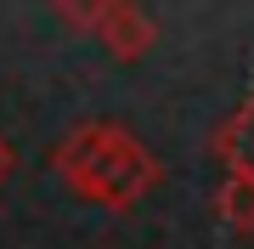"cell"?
<instances>
[{"label": "cell", "mask_w": 254, "mask_h": 249, "mask_svg": "<svg viewBox=\"0 0 254 249\" xmlns=\"http://www.w3.org/2000/svg\"><path fill=\"white\" fill-rule=\"evenodd\" d=\"M51 170L68 181V193L108 204V210H130L147 187L158 181V159L141 148L130 130L119 125H79L51 148Z\"/></svg>", "instance_id": "obj_1"}, {"label": "cell", "mask_w": 254, "mask_h": 249, "mask_svg": "<svg viewBox=\"0 0 254 249\" xmlns=\"http://www.w3.org/2000/svg\"><path fill=\"white\" fill-rule=\"evenodd\" d=\"M91 34L119 57V63H136V57H147V46L158 40V28H153V17H147L141 6H130V0H102L91 11Z\"/></svg>", "instance_id": "obj_2"}, {"label": "cell", "mask_w": 254, "mask_h": 249, "mask_svg": "<svg viewBox=\"0 0 254 249\" xmlns=\"http://www.w3.org/2000/svg\"><path fill=\"white\" fill-rule=\"evenodd\" d=\"M6 165H11V153H6V148H0V175H6Z\"/></svg>", "instance_id": "obj_4"}, {"label": "cell", "mask_w": 254, "mask_h": 249, "mask_svg": "<svg viewBox=\"0 0 254 249\" xmlns=\"http://www.w3.org/2000/svg\"><path fill=\"white\" fill-rule=\"evenodd\" d=\"M215 215H220L232 232H254V175H249V170H232L226 181H220Z\"/></svg>", "instance_id": "obj_3"}]
</instances>
